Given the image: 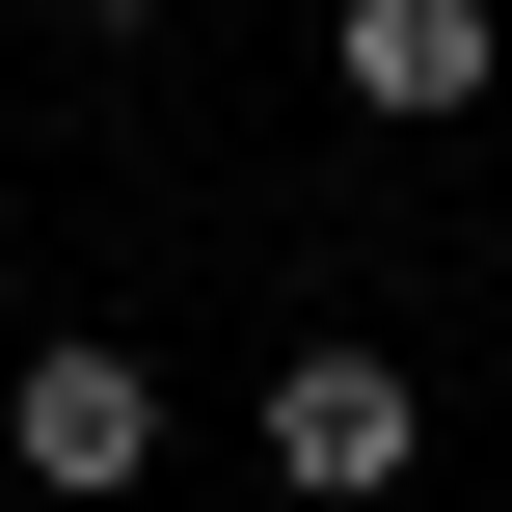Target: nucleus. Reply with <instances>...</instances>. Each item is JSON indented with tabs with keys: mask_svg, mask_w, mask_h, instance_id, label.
Masks as SVG:
<instances>
[{
	"mask_svg": "<svg viewBox=\"0 0 512 512\" xmlns=\"http://www.w3.org/2000/svg\"><path fill=\"white\" fill-rule=\"evenodd\" d=\"M0 459H27L54 512H108L135 459H162V378H135V351H27V378H0Z\"/></svg>",
	"mask_w": 512,
	"mask_h": 512,
	"instance_id": "f257e3e1",
	"label": "nucleus"
},
{
	"mask_svg": "<svg viewBox=\"0 0 512 512\" xmlns=\"http://www.w3.org/2000/svg\"><path fill=\"white\" fill-rule=\"evenodd\" d=\"M405 432H432V405H405L378 351H297V378H270V486H324V512L405 486Z\"/></svg>",
	"mask_w": 512,
	"mask_h": 512,
	"instance_id": "f03ea898",
	"label": "nucleus"
},
{
	"mask_svg": "<svg viewBox=\"0 0 512 512\" xmlns=\"http://www.w3.org/2000/svg\"><path fill=\"white\" fill-rule=\"evenodd\" d=\"M351 108H486V0H351Z\"/></svg>",
	"mask_w": 512,
	"mask_h": 512,
	"instance_id": "7ed1b4c3",
	"label": "nucleus"
}]
</instances>
